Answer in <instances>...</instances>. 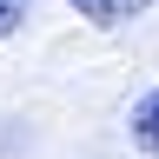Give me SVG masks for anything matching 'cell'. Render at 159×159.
<instances>
[{"label":"cell","instance_id":"obj_2","mask_svg":"<svg viewBox=\"0 0 159 159\" xmlns=\"http://www.w3.org/2000/svg\"><path fill=\"white\" fill-rule=\"evenodd\" d=\"M126 133H133V146L146 152V159H159V86L133 106V119H126Z\"/></svg>","mask_w":159,"mask_h":159},{"label":"cell","instance_id":"obj_3","mask_svg":"<svg viewBox=\"0 0 159 159\" xmlns=\"http://www.w3.org/2000/svg\"><path fill=\"white\" fill-rule=\"evenodd\" d=\"M33 13V0H0V40L7 33H20V20Z\"/></svg>","mask_w":159,"mask_h":159},{"label":"cell","instance_id":"obj_1","mask_svg":"<svg viewBox=\"0 0 159 159\" xmlns=\"http://www.w3.org/2000/svg\"><path fill=\"white\" fill-rule=\"evenodd\" d=\"M66 7L80 20H93V27H126V20H139L152 0H66Z\"/></svg>","mask_w":159,"mask_h":159}]
</instances>
